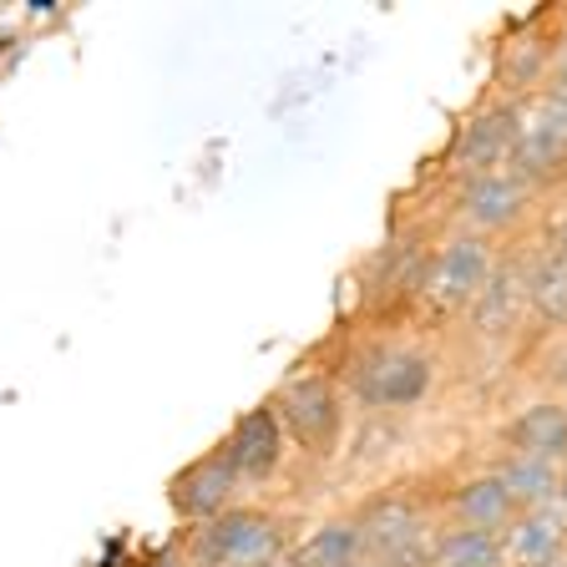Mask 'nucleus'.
<instances>
[{
    "instance_id": "obj_1",
    "label": "nucleus",
    "mask_w": 567,
    "mask_h": 567,
    "mask_svg": "<svg viewBox=\"0 0 567 567\" xmlns=\"http://www.w3.org/2000/svg\"><path fill=\"white\" fill-rule=\"evenodd\" d=\"M340 380H344V395L365 411L380 415H401L415 411V405L436 390V350L411 330H375V334H360L350 350L340 354Z\"/></svg>"
},
{
    "instance_id": "obj_2",
    "label": "nucleus",
    "mask_w": 567,
    "mask_h": 567,
    "mask_svg": "<svg viewBox=\"0 0 567 567\" xmlns=\"http://www.w3.org/2000/svg\"><path fill=\"white\" fill-rule=\"evenodd\" d=\"M279 415L289 446L299 451L315 466H330L344 451V436H350V395H344V380L334 365H295L279 385L264 395Z\"/></svg>"
},
{
    "instance_id": "obj_3",
    "label": "nucleus",
    "mask_w": 567,
    "mask_h": 567,
    "mask_svg": "<svg viewBox=\"0 0 567 567\" xmlns=\"http://www.w3.org/2000/svg\"><path fill=\"white\" fill-rule=\"evenodd\" d=\"M299 532L305 527H299L295 512L248 496V502H238L224 517L183 527L177 543H183L193 567H279Z\"/></svg>"
},
{
    "instance_id": "obj_4",
    "label": "nucleus",
    "mask_w": 567,
    "mask_h": 567,
    "mask_svg": "<svg viewBox=\"0 0 567 567\" xmlns=\"http://www.w3.org/2000/svg\"><path fill=\"white\" fill-rule=\"evenodd\" d=\"M360 532H365V557L380 567H431L436 553V502L425 482H395L354 502Z\"/></svg>"
},
{
    "instance_id": "obj_5",
    "label": "nucleus",
    "mask_w": 567,
    "mask_h": 567,
    "mask_svg": "<svg viewBox=\"0 0 567 567\" xmlns=\"http://www.w3.org/2000/svg\"><path fill=\"white\" fill-rule=\"evenodd\" d=\"M502 248L486 244L476 234H456V228H441L431 254H425L421 284H415V305L411 319H431V324H456L472 299L486 289Z\"/></svg>"
},
{
    "instance_id": "obj_6",
    "label": "nucleus",
    "mask_w": 567,
    "mask_h": 567,
    "mask_svg": "<svg viewBox=\"0 0 567 567\" xmlns=\"http://www.w3.org/2000/svg\"><path fill=\"white\" fill-rule=\"evenodd\" d=\"M441 203H446L441 228L476 234L496 248H512L532 234V224H537V213H543L547 198L532 188L527 177H517L512 167H502V173H486V177H472V183L451 188Z\"/></svg>"
},
{
    "instance_id": "obj_7",
    "label": "nucleus",
    "mask_w": 567,
    "mask_h": 567,
    "mask_svg": "<svg viewBox=\"0 0 567 567\" xmlns=\"http://www.w3.org/2000/svg\"><path fill=\"white\" fill-rule=\"evenodd\" d=\"M517 106L522 102H502V96L486 92L482 102L461 117L456 137H451V147H446V163H441L446 193L461 188V183H472V177L512 167V153H517Z\"/></svg>"
},
{
    "instance_id": "obj_8",
    "label": "nucleus",
    "mask_w": 567,
    "mask_h": 567,
    "mask_svg": "<svg viewBox=\"0 0 567 567\" xmlns=\"http://www.w3.org/2000/svg\"><path fill=\"white\" fill-rule=\"evenodd\" d=\"M512 173L527 177L543 198L567 193V96L563 92H537L517 106V153H512Z\"/></svg>"
},
{
    "instance_id": "obj_9",
    "label": "nucleus",
    "mask_w": 567,
    "mask_h": 567,
    "mask_svg": "<svg viewBox=\"0 0 567 567\" xmlns=\"http://www.w3.org/2000/svg\"><path fill=\"white\" fill-rule=\"evenodd\" d=\"M461 334V344H472V350L492 354V350H507V344L522 340V330H532L527 319V284H522V254L517 244L502 248V259H496L492 279L486 289L472 299V309L451 324Z\"/></svg>"
},
{
    "instance_id": "obj_10",
    "label": "nucleus",
    "mask_w": 567,
    "mask_h": 567,
    "mask_svg": "<svg viewBox=\"0 0 567 567\" xmlns=\"http://www.w3.org/2000/svg\"><path fill=\"white\" fill-rule=\"evenodd\" d=\"M557 31H563V11H537L517 21L492 56V86L486 92L502 102H527L547 86L557 56Z\"/></svg>"
},
{
    "instance_id": "obj_11",
    "label": "nucleus",
    "mask_w": 567,
    "mask_h": 567,
    "mask_svg": "<svg viewBox=\"0 0 567 567\" xmlns=\"http://www.w3.org/2000/svg\"><path fill=\"white\" fill-rule=\"evenodd\" d=\"M167 512H173L183 527H198V522H213L234 512L238 502H248L244 482L234 476V466L224 461V451L208 446L193 461H183L173 476H167Z\"/></svg>"
},
{
    "instance_id": "obj_12",
    "label": "nucleus",
    "mask_w": 567,
    "mask_h": 567,
    "mask_svg": "<svg viewBox=\"0 0 567 567\" xmlns=\"http://www.w3.org/2000/svg\"><path fill=\"white\" fill-rule=\"evenodd\" d=\"M213 446L224 451V461L234 466V476L244 482V492L269 486L274 476L284 472V461H289V436H284V425H279V415H274L269 401L238 411Z\"/></svg>"
},
{
    "instance_id": "obj_13",
    "label": "nucleus",
    "mask_w": 567,
    "mask_h": 567,
    "mask_svg": "<svg viewBox=\"0 0 567 567\" xmlns=\"http://www.w3.org/2000/svg\"><path fill=\"white\" fill-rule=\"evenodd\" d=\"M431 502H436L441 522H456V527H476V532H507L517 517V502L502 486V476L492 466H472V472H451L441 482H431Z\"/></svg>"
},
{
    "instance_id": "obj_14",
    "label": "nucleus",
    "mask_w": 567,
    "mask_h": 567,
    "mask_svg": "<svg viewBox=\"0 0 567 567\" xmlns=\"http://www.w3.org/2000/svg\"><path fill=\"white\" fill-rule=\"evenodd\" d=\"M496 451L567 461V395H532L496 425Z\"/></svg>"
},
{
    "instance_id": "obj_15",
    "label": "nucleus",
    "mask_w": 567,
    "mask_h": 567,
    "mask_svg": "<svg viewBox=\"0 0 567 567\" xmlns=\"http://www.w3.org/2000/svg\"><path fill=\"white\" fill-rule=\"evenodd\" d=\"M522 254V284H527V319L547 334L567 330V259L557 254L547 238L517 244Z\"/></svg>"
},
{
    "instance_id": "obj_16",
    "label": "nucleus",
    "mask_w": 567,
    "mask_h": 567,
    "mask_svg": "<svg viewBox=\"0 0 567 567\" xmlns=\"http://www.w3.org/2000/svg\"><path fill=\"white\" fill-rule=\"evenodd\" d=\"M502 563L507 567H557L567 563V502L527 507L502 532Z\"/></svg>"
},
{
    "instance_id": "obj_17",
    "label": "nucleus",
    "mask_w": 567,
    "mask_h": 567,
    "mask_svg": "<svg viewBox=\"0 0 567 567\" xmlns=\"http://www.w3.org/2000/svg\"><path fill=\"white\" fill-rule=\"evenodd\" d=\"M365 557V532H360V512L340 507L330 517L309 522L289 547V567H354Z\"/></svg>"
},
{
    "instance_id": "obj_18",
    "label": "nucleus",
    "mask_w": 567,
    "mask_h": 567,
    "mask_svg": "<svg viewBox=\"0 0 567 567\" xmlns=\"http://www.w3.org/2000/svg\"><path fill=\"white\" fill-rule=\"evenodd\" d=\"M502 486L512 492L517 512L527 507H547V502H563V461H547V456H522V451H496L486 461Z\"/></svg>"
},
{
    "instance_id": "obj_19",
    "label": "nucleus",
    "mask_w": 567,
    "mask_h": 567,
    "mask_svg": "<svg viewBox=\"0 0 567 567\" xmlns=\"http://www.w3.org/2000/svg\"><path fill=\"white\" fill-rule=\"evenodd\" d=\"M431 567H507L502 563V532H476V527L441 522Z\"/></svg>"
},
{
    "instance_id": "obj_20",
    "label": "nucleus",
    "mask_w": 567,
    "mask_h": 567,
    "mask_svg": "<svg viewBox=\"0 0 567 567\" xmlns=\"http://www.w3.org/2000/svg\"><path fill=\"white\" fill-rule=\"evenodd\" d=\"M547 92L567 96V11H563V31H557V56H553V76H547Z\"/></svg>"
},
{
    "instance_id": "obj_21",
    "label": "nucleus",
    "mask_w": 567,
    "mask_h": 567,
    "mask_svg": "<svg viewBox=\"0 0 567 567\" xmlns=\"http://www.w3.org/2000/svg\"><path fill=\"white\" fill-rule=\"evenodd\" d=\"M142 567H193V563H188V553H183V543H177V537H173V543H167V547H157V553L147 557V563H142Z\"/></svg>"
},
{
    "instance_id": "obj_22",
    "label": "nucleus",
    "mask_w": 567,
    "mask_h": 567,
    "mask_svg": "<svg viewBox=\"0 0 567 567\" xmlns=\"http://www.w3.org/2000/svg\"><path fill=\"white\" fill-rule=\"evenodd\" d=\"M543 238H547V244H553L557 254H563V259H567V203L553 213V224H547V234H543Z\"/></svg>"
},
{
    "instance_id": "obj_23",
    "label": "nucleus",
    "mask_w": 567,
    "mask_h": 567,
    "mask_svg": "<svg viewBox=\"0 0 567 567\" xmlns=\"http://www.w3.org/2000/svg\"><path fill=\"white\" fill-rule=\"evenodd\" d=\"M557 350H563V365H567V330L557 334Z\"/></svg>"
},
{
    "instance_id": "obj_24",
    "label": "nucleus",
    "mask_w": 567,
    "mask_h": 567,
    "mask_svg": "<svg viewBox=\"0 0 567 567\" xmlns=\"http://www.w3.org/2000/svg\"><path fill=\"white\" fill-rule=\"evenodd\" d=\"M563 502H567V461H563Z\"/></svg>"
},
{
    "instance_id": "obj_25",
    "label": "nucleus",
    "mask_w": 567,
    "mask_h": 567,
    "mask_svg": "<svg viewBox=\"0 0 567 567\" xmlns=\"http://www.w3.org/2000/svg\"><path fill=\"white\" fill-rule=\"evenodd\" d=\"M279 567H289V557H284V563H279Z\"/></svg>"
},
{
    "instance_id": "obj_26",
    "label": "nucleus",
    "mask_w": 567,
    "mask_h": 567,
    "mask_svg": "<svg viewBox=\"0 0 567 567\" xmlns=\"http://www.w3.org/2000/svg\"><path fill=\"white\" fill-rule=\"evenodd\" d=\"M557 567H567V563H557Z\"/></svg>"
}]
</instances>
